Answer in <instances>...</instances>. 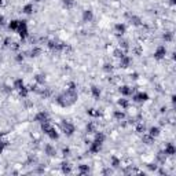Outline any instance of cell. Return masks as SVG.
Here are the masks:
<instances>
[{
	"mask_svg": "<svg viewBox=\"0 0 176 176\" xmlns=\"http://www.w3.org/2000/svg\"><path fill=\"white\" fill-rule=\"evenodd\" d=\"M143 136H142V142H143L144 144H153L154 143V139L156 138H153L151 135H149L147 132H144V134H142Z\"/></svg>",
	"mask_w": 176,
	"mask_h": 176,
	"instance_id": "cb8c5ba5",
	"label": "cell"
},
{
	"mask_svg": "<svg viewBox=\"0 0 176 176\" xmlns=\"http://www.w3.org/2000/svg\"><path fill=\"white\" fill-rule=\"evenodd\" d=\"M91 95L94 96L95 101H99L102 96V91H101V88L98 87V85H91Z\"/></svg>",
	"mask_w": 176,
	"mask_h": 176,
	"instance_id": "ac0fdd59",
	"label": "cell"
},
{
	"mask_svg": "<svg viewBox=\"0 0 176 176\" xmlns=\"http://www.w3.org/2000/svg\"><path fill=\"white\" fill-rule=\"evenodd\" d=\"M35 121L36 123H39V124H41V123H46V121H50V116L47 111H39V113H36V116H35Z\"/></svg>",
	"mask_w": 176,
	"mask_h": 176,
	"instance_id": "9c48e42d",
	"label": "cell"
},
{
	"mask_svg": "<svg viewBox=\"0 0 176 176\" xmlns=\"http://www.w3.org/2000/svg\"><path fill=\"white\" fill-rule=\"evenodd\" d=\"M4 25H6V17L0 15V26H4Z\"/></svg>",
	"mask_w": 176,
	"mask_h": 176,
	"instance_id": "816d5d0a",
	"label": "cell"
},
{
	"mask_svg": "<svg viewBox=\"0 0 176 176\" xmlns=\"http://www.w3.org/2000/svg\"><path fill=\"white\" fill-rule=\"evenodd\" d=\"M92 20H94V13H92V10H84L81 14V21L84 23H88V22H92Z\"/></svg>",
	"mask_w": 176,
	"mask_h": 176,
	"instance_id": "7c38bea8",
	"label": "cell"
},
{
	"mask_svg": "<svg viewBox=\"0 0 176 176\" xmlns=\"http://www.w3.org/2000/svg\"><path fill=\"white\" fill-rule=\"evenodd\" d=\"M164 153H165L166 157H173L176 154V147L173 143H171V142H168V143H165V147H164Z\"/></svg>",
	"mask_w": 176,
	"mask_h": 176,
	"instance_id": "30bf717a",
	"label": "cell"
},
{
	"mask_svg": "<svg viewBox=\"0 0 176 176\" xmlns=\"http://www.w3.org/2000/svg\"><path fill=\"white\" fill-rule=\"evenodd\" d=\"M47 47H48L52 52H59V51L66 50L65 44H63V43L56 41V40H48V41H47Z\"/></svg>",
	"mask_w": 176,
	"mask_h": 176,
	"instance_id": "7a4b0ae2",
	"label": "cell"
},
{
	"mask_svg": "<svg viewBox=\"0 0 176 176\" xmlns=\"http://www.w3.org/2000/svg\"><path fill=\"white\" fill-rule=\"evenodd\" d=\"M62 6L65 7L66 10H72L73 7L76 6V2L74 0H62Z\"/></svg>",
	"mask_w": 176,
	"mask_h": 176,
	"instance_id": "836d02e7",
	"label": "cell"
},
{
	"mask_svg": "<svg viewBox=\"0 0 176 176\" xmlns=\"http://www.w3.org/2000/svg\"><path fill=\"white\" fill-rule=\"evenodd\" d=\"M165 110H166V108H165V106H162V108L160 109V113H162V114H164V113H165Z\"/></svg>",
	"mask_w": 176,
	"mask_h": 176,
	"instance_id": "11a10c76",
	"label": "cell"
},
{
	"mask_svg": "<svg viewBox=\"0 0 176 176\" xmlns=\"http://www.w3.org/2000/svg\"><path fill=\"white\" fill-rule=\"evenodd\" d=\"M147 134H149V135H151L153 138H158V136L161 135V128H160V127H157V125H156V127L153 125V127H150V128H149V131H147Z\"/></svg>",
	"mask_w": 176,
	"mask_h": 176,
	"instance_id": "44dd1931",
	"label": "cell"
},
{
	"mask_svg": "<svg viewBox=\"0 0 176 176\" xmlns=\"http://www.w3.org/2000/svg\"><path fill=\"white\" fill-rule=\"evenodd\" d=\"M77 171L80 175H88V173L91 172V168H90V165H87V164H80V165L77 166Z\"/></svg>",
	"mask_w": 176,
	"mask_h": 176,
	"instance_id": "ffe728a7",
	"label": "cell"
},
{
	"mask_svg": "<svg viewBox=\"0 0 176 176\" xmlns=\"http://www.w3.org/2000/svg\"><path fill=\"white\" fill-rule=\"evenodd\" d=\"M33 11H35V6H33V3H26L25 6L22 7V13L26 14V15L33 14Z\"/></svg>",
	"mask_w": 176,
	"mask_h": 176,
	"instance_id": "603a6c76",
	"label": "cell"
},
{
	"mask_svg": "<svg viewBox=\"0 0 176 176\" xmlns=\"http://www.w3.org/2000/svg\"><path fill=\"white\" fill-rule=\"evenodd\" d=\"M54 102H55L58 106H61V108H69V106H72L70 102H69L68 99H66V96L63 95V92L62 94H59V95H56L55 99H54Z\"/></svg>",
	"mask_w": 176,
	"mask_h": 176,
	"instance_id": "5b68a950",
	"label": "cell"
},
{
	"mask_svg": "<svg viewBox=\"0 0 176 176\" xmlns=\"http://www.w3.org/2000/svg\"><path fill=\"white\" fill-rule=\"evenodd\" d=\"M102 146H103V143H101V142H98V140H92V142H90V153L99 154V151L102 150Z\"/></svg>",
	"mask_w": 176,
	"mask_h": 176,
	"instance_id": "ba28073f",
	"label": "cell"
},
{
	"mask_svg": "<svg viewBox=\"0 0 176 176\" xmlns=\"http://www.w3.org/2000/svg\"><path fill=\"white\" fill-rule=\"evenodd\" d=\"M33 2H36V3H41L43 0H33Z\"/></svg>",
	"mask_w": 176,
	"mask_h": 176,
	"instance_id": "91938a15",
	"label": "cell"
},
{
	"mask_svg": "<svg viewBox=\"0 0 176 176\" xmlns=\"http://www.w3.org/2000/svg\"><path fill=\"white\" fill-rule=\"evenodd\" d=\"M132 101L136 102V103H143V102L149 101V95H147V92L143 91H135L132 94Z\"/></svg>",
	"mask_w": 176,
	"mask_h": 176,
	"instance_id": "277c9868",
	"label": "cell"
},
{
	"mask_svg": "<svg viewBox=\"0 0 176 176\" xmlns=\"http://www.w3.org/2000/svg\"><path fill=\"white\" fill-rule=\"evenodd\" d=\"M36 172H39V173H43V172H44V168H43V166L40 165L39 168H37V169H36Z\"/></svg>",
	"mask_w": 176,
	"mask_h": 176,
	"instance_id": "db71d44e",
	"label": "cell"
},
{
	"mask_svg": "<svg viewBox=\"0 0 176 176\" xmlns=\"http://www.w3.org/2000/svg\"><path fill=\"white\" fill-rule=\"evenodd\" d=\"M44 154L48 157H55L56 156V149L55 146H52L51 143L44 144Z\"/></svg>",
	"mask_w": 176,
	"mask_h": 176,
	"instance_id": "5bb4252c",
	"label": "cell"
},
{
	"mask_svg": "<svg viewBox=\"0 0 176 176\" xmlns=\"http://www.w3.org/2000/svg\"><path fill=\"white\" fill-rule=\"evenodd\" d=\"M169 4H171V6H175V4H176V0H169Z\"/></svg>",
	"mask_w": 176,
	"mask_h": 176,
	"instance_id": "9f6ffc18",
	"label": "cell"
},
{
	"mask_svg": "<svg viewBox=\"0 0 176 176\" xmlns=\"http://www.w3.org/2000/svg\"><path fill=\"white\" fill-rule=\"evenodd\" d=\"M40 127H41V131L44 132V134H47L50 131V128H51V124H50V121H46V123H41L40 124Z\"/></svg>",
	"mask_w": 176,
	"mask_h": 176,
	"instance_id": "f35d334b",
	"label": "cell"
},
{
	"mask_svg": "<svg viewBox=\"0 0 176 176\" xmlns=\"http://www.w3.org/2000/svg\"><path fill=\"white\" fill-rule=\"evenodd\" d=\"M6 147H7V142H4V140H2V139H0V154L3 153Z\"/></svg>",
	"mask_w": 176,
	"mask_h": 176,
	"instance_id": "7dc6e473",
	"label": "cell"
},
{
	"mask_svg": "<svg viewBox=\"0 0 176 176\" xmlns=\"http://www.w3.org/2000/svg\"><path fill=\"white\" fill-rule=\"evenodd\" d=\"M46 135H47V136H48L51 140H58V139H59V132H58V131H56L54 127L50 128V131L47 132Z\"/></svg>",
	"mask_w": 176,
	"mask_h": 176,
	"instance_id": "7402d4cb",
	"label": "cell"
},
{
	"mask_svg": "<svg viewBox=\"0 0 176 176\" xmlns=\"http://www.w3.org/2000/svg\"><path fill=\"white\" fill-rule=\"evenodd\" d=\"M70 154H72V150H70V147H63V149H62V156L65 157V158H68Z\"/></svg>",
	"mask_w": 176,
	"mask_h": 176,
	"instance_id": "ee69618b",
	"label": "cell"
},
{
	"mask_svg": "<svg viewBox=\"0 0 176 176\" xmlns=\"http://www.w3.org/2000/svg\"><path fill=\"white\" fill-rule=\"evenodd\" d=\"M173 37H175V33H173V30H168V32H165L162 35V40L165 43H171L173 41Z\"/></svg>",
	"mask_w": 176,
	"mask_h": 176,
	"instance_id": "d4e9b609",
	"label": "cell"
},
{
	"mask_svg": "<svg viewBox=\"0 0 176 176\" xmlns=\"http://www.w3.org/2000/svg\"><path fill=\"white\" fill-rule=\"evenodd\" d=\"M120 61V66L123 69H127V68H129L131 66V63H132V58H131L129 55H124L123 58H120L118 59Z\"/></svg>",
	"mask_w": 176,
	"mask_h": 176,
	"instance_id": "2e32d148",
	"label": "cell"
},
{
	"mask_svg": "<svg viewBox=\"0 0 176 176\" xmlns=\"http://www.w3.org/2000/svg\"><path fill=\"white\" fill-rule=\"evenodd\" d=\"M166 47L165 46H158L156 48V51H154V59H157V61H161V59L165 58L166 55Z\"/></svg>",
	"mask_w": 176,
	"mask_h": 176,
	"instance_id": "8992f818",
	"label": "cell"
},
{
	"mask_svg": "<svg viewBox=\"0 0 176 176\" xmlns=\"http://www.w3.org/2000/svg\"><path fill=\"white\" fill-rule=\"evenodd\" d=\"M61 171H62L63 175H69V173H72V165L68 161H62L61 162Z\"/></svg>",
	"mask_w": 176,
	"mask_h": 176,
	"instance_id": "d6986e66",
	"label": "cell"
},
{
	"mask_svg": "<svg viewBox=\"0 0 176 176\" xmlns=\"http://www.w3.org/2000/svg\"><path fill=\"white\" fill-rule=\"evenodd\" d=\"M23 85H25V81H23L22 77L15 78V80H14V83H13V88H14V90H17V91H18V90H21Z\"/></svg>",
	"mask_w": 176,
	"mask_h": 176,
	"instance_id": "484cf974",
	"label": "cell"
},
{
	"mask_svg": "<svg viewBox=\"0 0 176 176\" xmlns=\"http://www.w3.org/2000/svg\"><path fill=\"white\" fill-rule=\"evenodd\" d=\"M13 46H10L11 47V50L13 51H17V50H20V43H11Z\"/></svg>",
	"mask_w": 176,
	"mask_h": 176,
	"instance_id": "681fc988",
	"label": "cell"
},
{
	"mask_svg": "<svg viewBox=\"0 0 176 176\" xmlns=\"http://www.w3.org/2000/svg\"><path fill=\"white\" fill-rule=\"evenodd\" d=\"M114 32H116L117 37L124 36V33L127 32V26H125V23H123V22H117L116 25H114Z\"/></svg>",
	"mask_w": 176,
	"mask_h": 176,
	"instance_id": "8fae6325",
	"label": "cell"
},
{
	"mask_svg": "<svg viewBox=\"0 0 176 176\" xmlns=\"http://www.w3.org/2000/svg\"><path fill=\"white\" fill-rule=\"evenodd\" d=\"M18 23H20L18 20H11L10 22H8V25H7V28H8V30H11V32H17V29H18Z\"/></svg>",
	"mask_w": 176,
	"mask_h": 176,
	"instance_id": "f546056e",
	"label": "cell"
},
{
	"mask_svg": "<svg viewBox=\"0 0 176 176\" xmlns=\"http://www.w3.org/2000/svg\"><path fill=\"white\" fill-rule=\"evenodd\" d=\"M127 17H128V21H129L131 25H134V26H142L143 25V21H142V18H140L139 15L132 14V15H127Z\"/></svg>",
	"mask_w": 176,
	"mask_h": 176,
	"instance_id": "4fadbf2b",
	"label": "cell"
},
{
	"mask_svg": "<svg viewBox=\"0 0 176 176\" xmlns=\"http://www.w3.org/2000/svg\"><path fill=\"white\" fill-rule=\"evenodd\" d=\"M131 78H132V80H138V78H139V74H138V73H131Z\"/></svg>",
	"mask_w": 176,
	"mask_h": 176,
	"instance_id": "f5cc1de1",
	"label": "cell"
},
{
	"mask_svg": "<svg viewBox=\"0 0 176 176\" xmlns=\"http://www.w3.org/2000/svg\"><path fill=\"white\" fill-rule=\"evenodd\" d=\"M113 117L116 121H123L125 118V113L123 110H114L113 111Z\"/></svg>",
	"mask_w": 176,
	"mask_h": 176,
	"instance_id": "83f0119b",
	"label": "cell"
},
{
	"mask_svg": "<svg viewBox=\"0 0 176 176\" xmlns=\"http://www.w3.org/2000/svg\"><path fill=\"white\" fill-rule=\"evenodd\" d=\"M117 105L120 106L121 109H128L129 108V101H128L127 98H120L117 101Z\"/></svg>",
	"mask_w": 176,
	"mask_h": 176,
	"instance_id": "d6a6232c",
	"label": "cell"
},
{
	"mask_svg": "<svg viewBox=\"0 0 176 176\" xmlns=\"http://www.w3.org/2000/svg\"><path fill=\"white\" fill-rule=\"evenodd\" d=\"M135 91H136V87H129V85H125V84L118 88V92H120L123 96H129V95H132Z\"/></svg>",
	"mask_w": 176,
	"mask_h": 176,
	"instance_id": "52a82bcc",
	"label": "cell"
},
{
	"mask_svg": "<svg viewBox=\"0 0 176 176\" xmlns=\"http://www.w3.org/2000/svg\"><path fill=\"white\" fill-rule=\"evenodd\" d=\"M29 87H26V85H23L21 90H18V95H20V98L22 99H26L28 98V95H29Z\"/></svg>",
	"mask_w": 176,
	"mask_h": 176,
	"instance_id": "4316f807",
	"label": "cell"
},
{
	"mask_svg": "<svg viewBox=\"0 0 176 176\" xmlns=\"http://www.w3.org/2000/svg\"><path fill=\"white\" fill-rule=\"evenodd\" d=\"M46 81H47L46 73H37V74H35V83H36L37 85H44Z\"/></svg>",
	"mask_w": 176,
	"mask_h": 176,
	"instance_id": "e0dca14e",
	"label": "cell"
},
{
	"mask_svg": "<svg viewBox=\"0 0 176 176\" xmlns=\"http://www.w3.org/2000/svg\"><path fill=\"white\" fill-rule=\"evenodd\" d=\"M94 140H98L101 143H103L105 140H106V135L103 132H99V131H95L94 132Z\"/></svg>",
	"mask_w": 176,
	"mask_h": 176,
	"instance_id": "f1b7e54d",
	"label": "cell"
},
{
	"mask_svg": "<svg viewBox=\"0 0 176 176\" xmlns=\"http://www.w3.org/2000/svg\"><path fill=\"white\" fill-rule=\"evenodd\" d=\"M124 55H125V51L123 48H120V47H118V48H116L113 51V56H114V58H117V59L123 58Z\"/></svg>",
	"mask_w": 176,
	"mask_h": 176,
	"instance_id": "8d00e7d4",
	"label": "cell"
},
{
	"mask_svg": "<svg viewBox=\"0 0 176 176\" xmlns=\"http://www.w3.org/2000/svg\"><path fill=\"white\" fill-rule=\"evenodd\" d=\"M146 166H147V169L150 171V172H157V169H158V166L160 165H157V162H149Z\"/></svg>",
	"mask_w": 176,
	"mask_h": 176,
	"instance_id": "ab89813d",
	"label": "cell"
},
{
	"mask_svg": "<svg viewBox=\"0 0 176 176\" xmlns=\"http://www.w3.org/2000/svg\"><path fill=\"white\" fill-rule=\"evenodd\" d=\"M120 165H121V160L118 158V157H116V156H113L110 158V166L111 168H120Z\"/></svg>",
	"mask_w": 176,
	"mask_h": 176,
	"instance_id": "1f68e13d",
	"label": "cell"
},
{
	"mask_svg": "<svg viewBox=\"0 0 176 176\" xmlns=\"http://www.w3.org/2000/svg\"><path fill=\"white\" fill-rule=\"evenodd\" d=\"M118 47H120V48H123L124 51H128V48H129V43H128L127 40H123V39H121L120 40V46H118Z\"/></svg>",
	"mask_w": 176,
	"mask_h": 176,
	"instance_id": "60d3db41",
	"label": "cell"
},
{
	"mask_svg": "<svg viewBox=\"0 0 176 176\" xmlns=\"http://www.w3.org/2000/svg\"><path fill=\"white\" fill-rule=\"evenodd\" d=\"M103 72H106V73H109V72H111V70H113V63H109V62H106L103 65Z\"/></svg>",
	"mask_w": 176,
	"mask_h": 176,
	"instance_id": "7bdbcfd3",
	"label": "cell"
},
{
	"mask_svg": "<svg viewBox=\"0 0 176 176\" xmlns=\"http://www.w3.org/2000/svg\"><path fill=\"white\" fill-rule=\"evenodd\" d=\"M175 101H176V99H175V95H172V96H171V102H172V103H175Z\"/></svg>",
	"mask_w": 176,
	"mask_h": 176,
	"instance_id": "6f0895ef",
	"label": "cell"
},
{
	"mask_svg": "<svg viewBox=\"0 0 176 176\" xmlns=\"http://www.w3.org/2000/svg\"><path fill=\"white\" fill-rule=\"evenodd\" d=\"M102 173H103V175H109V173H114V171L111 169V168H106V169L102 171Z\"/></svg>",
	"mask_w": 176,
	"mask_h": 176,
	"instance_id": "f907efd6",
	"label": "cell"
},
{
	"mask_svg": "<svg viewBox=\"0 0 176 176\" xmlns=\"http://www.w3.org/2000/svg\"><path fill=\"white\" fill-rule=\"evenodd\" d=\"M15 61L18 63H22L25 61V52H20V54H17L15 55Z\"/></svg>",
	"mask_w": 176,
	"mask_h": 176,
	"instance_id": "b9f144b4",
	"label": "cell"
},
{
	"mask_svg": "<svg viewBox=\"0 0 176 176\" xmlns=\"http://www.w3.org/2000/svg\"><path fill=\"white\" fill-rule=\"evenodd\" d=\"M17 32H18V35H20V39L22 40V41L28 36H29V32H28V23H26V21H20Z\"/></svg>",
	"mask_w": 176,
	"mask_h": 176,
	"instance_id": "3957f363",
	"label": "cell"
},
{
	"mask_svg": "<svg viewBox=\"0 0 176 176\" xmlns=\"http://www.w3.org/2000/svg\"><path fill=\"white\" fill-rule=\"evenodd\" d=\"M10 46H11V39L10 37H6L3 40V47H10Z\"/></svg>",
	"mask_w": 176,
	"mask_h": 176,
	"instance_id": "c3c4849f",
	"label": "cell"
},
{
	"mask_svg": "<svg viewBox=\"0 0 176 176\" xmlns=\"http://www.w3.org/2000/svg\"><path fill=\"white\" fill-rule=\"evenodd\" d=\"M4 4H6V2H4V0H0V7H3Z\"/></svg>",
	"mask_w": 176,
	"mask_h": 176,
	"instance_id": "680465c9",
	"label": "cell"
},
{
	"mask_svg": "<svg viewBox=\"0 0 176 176\" xmlns=\"http://www.w3.org/2000/svg\"><path fill=\"white\" fill-rule=\"evenodd\" d=\"M166 158H168V157L165 156V153H164V150L158 151V153H157V156H156V160H157V162H160V164H165Z\"/></svg>",
	"mask_w": 176,
	"mask_h": 176,
	"instance_id": "4dcf8cb0",
	"label": "cell"
},
{
	"mask_svg": "<svg viewBox=\"0 0 176 176\" xmlns=\"http://www.w3.org/2000/svg\"><path fill=\"white\" fill-rule=\"evenodd\" d=\"M135 132H136V134H144V132H146V125L143 124V123H138L136 124V127H135Z\"/></svg>",
	"mask_w": 176,
	"mask_h": 176,
	"instance_id": "d590c367",
	"label": "cell"
},
{
	"mask_svg": "<svg viewBox=\"0 0 176 176\" xmlns=\"http://www.w3.org/2000/svg\"><path fill=\"white\" fill-rule=\"evenodd\" d=\"M61 129H62V132L66 135L68 138L73 136L76 132V127L73 123H70V121H62L61 123Z\"/></svg>",
	"mask_w": 176,
	"mask_h": 176,
	"instance_id": "6da1fadb",
	"label": "cell"
},
{
	"mask_svg": "<svg viewBox=\"0 0 176 176\" xmlns=\"http://www.w3.org/2000/svg\"><path fill=\"white\" fill-rule=\"evenodd\" d=\"M37 162V158L36 156H29V158H28V165H32V164H36Z\"/></svg>",
	"mask_w": 176,
	"mask_h": 176,
	"instance_id": "f6af8a7d",
	"label": "cell"
},
{
	"mask_svg": "<svg viewBox=\"0 0 176 176\" xmlns=\"http://www.w3.org/2000/svg\"><path fill=\"white\" fill-rule=\"evenodd\" d=\"M2 91H3L4 94H11V92H13V88H11L10 85H3Z\"/></svg>",
	"mask_w": 176,
	"mask_h": 176,
	"instance_id": "bcb514c9",
	"label": "cell"
},
{
	"mask_svg": "<svg viewBox=\"0 0 176 176\" xmlns=\"http://www.w3.org/2000/svg\"><path fill=\"white\" fill-rule=\"evenodd\" d=\"M41 48L40 47H37V46H35L33 47L30 51H28V52H25V55H28V56H30V58H39L40 55H41Z\"/></svg>",
	"mask_w": 176,
	"mask_h": 176,
	"instance_id": "9a60e30c",
	"label": "cell"
},
{
	"mask_svg": "<svg viewBox=\"0 0 176 176\" xmlns=\"http://www.w3.org/2000/svg\"><path fill=\"white\" fill-rule=\"evenodd\" d=\"M39 95H41L43 98H48V96H51L52 95V91L50 90V88H43V90H39V92H37Z\"/></svg>",
	"mask_w": 176,
	"mask_h": 176,
	"instance_id": "e575fe53",
	"label": "cell"
},
{
	"mask_svg": "<svg viewBox=\"0 0 176 176\" xmlns=\"http://www.w3.org/2000/svg\"><path fill=\"white\" fill-rule=\"evenodd\" d=\"M95 131H96V127H95L94 123H88V124L85 125V132H87V134H94Z\"/></svg>",
	"mask_w": 176,
	"mask_h": 176,
	"instance_id": "74e56055",
	"label": "cell"
}]
</instances>
